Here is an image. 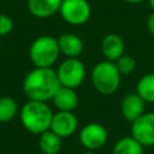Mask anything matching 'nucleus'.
<instances>
[{"mask_svg":"<svg viewBox=\"0 0 154 154\" xmlns=\"http://www.w3.org/2000/svg\"><path fill=\"white\" fill-rule=\"evenodd\" d=\"M114 63L120 75H130L136 69V60L131 55L125 54V53L119 59H117Z\"/></svg>","mask_w":154,"mask_h":154,"instance_id":"nucleus-19","label":"nucleus"},{"mask_svg":"<svg viewBox=\"0 0 154 154\" xmlns=\"http://www.w3.org/2000/svg\"><path fill=\"white\" fill-rule=\"evenodd\" d=\"M124 1H126L129 4H140V2H142L144 0H124Z\"/></svg>","mask_w":154,"mask_h":154,"instance_id":"nucleus-22","label":"nucleus"},{"mask_svg":"<svg viewBox=\"0 0 154 154\" xmlns=\"http://www.w3.org/2000/svg\"><path fill=\"white\" fill-rule=\"evenodd\" d=\"M147 29L152 35H154V11L149 14V17L147 19Z\"/></svg>","mask_w":154,"mask_h":154,"instance_id":"nucleus-21","label":"nucleus"},{"mask_svg":"<svg viewBox=\"0 0 154 154\" xmlns=\"http://www.w3.org/2000/svg\"><path fill=\"white\" fill-rule=\"evenodd\" d=\"M131 136L143 147L154 146V112H144L131 123Z\"/></svg>","mask_w":154,"mask_h":154,"instance_id":"nucleus-7","label":"nucleus"},{"mask_svg":"<svg viewBox=\"0 0 154 154\" xmlns=\"http://www.w3.org/2000/svg\"><path fill=\"white\" fill-rule=\"evenodd\" d=\"M53 112L47 102L29 100L26 101L20 111L19 119L24 129L34 135H41L49 130Z\"/></svg>","mask_w":154,"mask_h":154,"instance_id":"nucleus-2","label":"nucleus"},{"mask_svg":"<svg viewBox=\"0 0 154 154\" xmlns=\"http://www.w3.org/2000/svg\"><path fill=\"white\" fill-rule=\"evenodd\" d=\"M78 120L72 111H58L53 113L49 130H52L59 137L65 138L72 136L76 132Z\"/></svg>","mask_w":154,"mask_h":154,"instance_id":"nucleus-9","label":"nucleus"},{"mask_svg":"<svg viewBox=\"0 0 154 154\" xmlns=\"http://www.w3.org/2000/svg\"><path fill=\"white\" fill-rule=\"evenodd\" d=\"M59 13L66 23L82 25L90 18L91 8L87 0H63Z\"/></svg>","mask_w":154,"mask_h":154,"instance_id":"nucleus-6","label":"nucleus"},{"mask_svg":"<svg viewBox=\"0 0 154 154\" xmlns=\"http://www.w3.org/2000/svg\"><path fill=\"white\" fill-rule=\"evenodd\" d=\"M146 102L137 93H130L120 102V112L125 120L132 123L144 113Z\"/></svg>","mask_w":154,"mask_h":154,"instance_id":"nucleus-10","label":"nucleus"},{"mask_svg":"<svg viewBox=\"0 0 154 154\" xmlns=\"http://www.w3.org/2000/svg\"><path fill=\"white\" fill-rule=\"evenodd\" d=\"M55 71L60 85L73 89L78 88L85 78V66L78 58H66Z\"/></svg>","mask_w":154,"mask_h":154,"instance_id":"nucleus-5","label":"nucleus"},{"mask_svg":"<svg viewBox=\"0 0 154 154\" xmlns=\"http://www.w3.org/2000/svg\"><path fill=\"white\" fill-rule=\"evenodd\" d=\"M13 29V20L10 16L0 13V37L8 35Z\"/></svg>","mask_w":154,"mask_h":154,"instance_id":"nucleus-20","label":"nucleus"},{"mask_svg":"<svg viewBox=\"0 0 154 154\" xmlns=\"http://www.w3.org/2000/svg\"><path fill=\"white\" fill-rule=\"evenodd\" d=\"M18 113V105L11 96L0 97V123L11 122Z\"/></svg>","mask_w":154,"mask_h":154,"instance_id":"nucleus-18","label":"nucleus"},{"mask_svg":"<svg viewBox=\"0 0 154 154\" xmlns=\"http://www.w3.org/2000/svg\"><path fill=\"white\" fill-rule=\"evenodd\" d=\"M63 0H28L29 12L37 18H48L59 12Z\"/></svg>","mask_w":154,"mask_h":154,"instance_id":"nucleus-14","label":"nucleus"},{"mask_svg":"<svg viewBox=\"0 0 154 154\" xmlns=\"http://www.w3.org/2000/svg\"><path fill=\"white\" fill-rule=\"evenodd\" d=\"M113 154H143V146L132 136L122 137L114 144Z\"/></svg>","mask_w":154,"mask_h":154,"instance_id":"nucleus-17","label":"nucleus"},{"mask_svg":"<svg viewBox=\"0 0 154 154\" xmlns=\"http://www.w3.org/2000/svg\"><path fill=\"white\" fill-rule=\"evenodd\" d=\"M52 101L58 111H73L78 105V95L73 88L60 85Z\"/></svg>","mask_w":154,"mask_h":154,"instance_id":"nucleus-13","label":"nucleus"},{"mask_svg":"<svg viewBox=\"0 0 154 154\" xmlns=\"http://www.w3.org/2000/svg\"><path fill=\"white\" fill-rule=\"evenodd\" d=\"M61 137L52 130L42 132L38 137V148L43 154H58L61 149Z\"/></svg>","mask_w":154,"mask_h":154,"instance_id":"nucleus-15","label":"nucleus"},{"mask_svg":"<svg viewBox=\"0 0 154 154\" xmlns=\"http://www.w3.org/2000/svg\"><path fill=\"white\" fill-rule=\"evenodd\" d=\"M136 93L144 102L154 103V72L143 75L136 85Z\"/></svg>","mask_w":154,"mask_h":154,"instance_id":"nucleus-16","label":"nucleus"},{"mask_svg":"<svg viewBox=\"0 0 154 154\" xmlns=\"http://www.w3.org/2000/svg\"><path fill=\"white\" fill-rule=\"evenodd\" d=\"M60 87L57 71L52 67H34L23 81V91L29 100L47 102Z\"/></svg>","mask_w":154,"mask_h":154,"instance_id":"nucleus-1","label":"nucleus"},{"mask_svg":"<svg viewBox=\"0 0 154 154\" xmlns=\"http://www.w3.org/2000/svg\"><path fill=\"white\" fill-rule=\"evenodd\" d=\"M0 51H1V40H0Z\"/></svg>","mask_w":154,"mask_h":154,"instance_id":"nucleus-24","label":"nucleus"},{"mask_svg":"<svg viewBox=\"0 0 154 154\" xmlns=\"http://www.w3.org/2000/svg\"><path fill=\"white\" fill-rule=\"evenodd\" d=\"M60 55L58 38L51 35L36 37L29 48V58L35 67H52Z\"/></svg>","mask_w":154,"mask_h":154,"instance_id":"nucleus-3","label":"nucleus"},{"mask_svg":"<svg viewBox=\"0 0 154 154\" xmlns=\"http://www.w3.org/2000/svg\"><path fill=\"white\" fill-rule=\"evenodd\" d=\"M149 1V5H150V7H152V10L154 11V0H148Z\"/></svg>","mask_w":154,"mask_h":154,"instance_id":"nucleus-23","label":"nucleus"},{"mask_svg":"<svg viewBox=\"0 0 154 154\" xmlns=\"http://www.w3.org/2000/svg\"><path fill=\"white\" fill-rule=\"evenodd\" d=\"M90 79L93 87L100 94L111 95L118 90L122 81V75L118 71L114 61L102 60L93 67Z\"/></svg>","mask_w":154,"mask_h":154,"instance_id":"nucleus-4","label":"nucleus"},{"mask_svg":"<svg viewBox=\"0 0 154 154\" xmlns=\"http://www.w3.org/2000/svg\"><path fill=\"white\" fill-rule=\"evenodd\" d=\"M58 45L60 53L67 58H78L83 52V41L82 38L72 32H65L58 37Z\"/></svg>","mask_w":154,"mask_h":154,"instance_id":"nucleus-11","label":"nucleus"},{"mask_svg":"<svg viewBox=\"0 0 154 154\" xmlns=\"http://www.w3.org/2000/svg\"><path fill=\"white\" fill-rule=\"evenodd\" d=\"M124 41L117 34H108L101 41V52L106 60L116 61L124 54Z\"/></svg>","mask_w":154,"mask_h":154,"instance_id":"nucleus-12","label":"nucleus"},{"mask_svg":"<svg viewBox=\"0 0 154 154\" xmlns=\"http://www.w3.org/2000/svg\"><path fill=\"white\" fill-rule=\"evenodd\" d=\"M108 138L106 128L99 123H89L84 125L79 131V142L88 150H95L101 148Z\"/></svg>","mask_w":154,"mask_h":154,"instance_id":"nucleus-8","label":"nucleus"}]
</instances>
